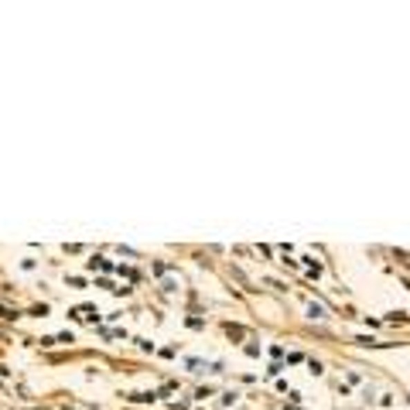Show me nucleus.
Masks as SVG:
<instances>
[{
  "mask_svg": "<svg viewBox=\"0 0 410 410\" xmlns=\"http://www.w3.org/2000/svg\"><path fill=\"white\" fill-rule=\"evenodd\" d=\"M311 318H325V308L322 304H311Z\"/></svg>",
  "mask_w": 410,
  "mask_h": 410,
  "instance_id": "obj_1",
  "label": "nucleus"
}]
</instances>
